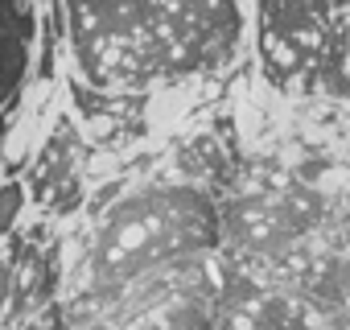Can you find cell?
I'll list each match as a JSON object with an SVG mask.
<instances>
[{
  "instance_id": "obj_9",
  "label": "cell",
  "mask_w": 350,
  "mask_h": 330,
  "mask_svg": "<svg viewBox=\"0 0 350 330\" xmlns=\"http://www.w3.org/2000/svg\"><path fill=\"white\" fill-rule=\"evenodd\" d=\"M25 207H29V190H25L21 178H5V182H0V248L17 236Z\"/></svg>"
},
{
  "instance_id": "obj_3",
  "label": "cell",
  "mask_w": 350,
  "mask_h": 330,
  "mask_svg": "<svg viewBox=\"0 0 350 330\" xmlns=\"http://www.w3.org/2000/svg\"><path fill=\"white\" fill-rule=\"evenodd\" d=\"M338 17L346 13H334L329 0H256V58L280 95L313 99V75Z\"/></svg>"
},
{
  "instance_id": "obj_10",
  "label": "cell",
  "mask_w": 350,
  "mask_h": 330,
  "mask_svg": "<svg viewBox=\"0 0 350 330\" xmlns=\"http://www.w3.org/2000/svg\"><path fill=\"white\" fill-rule=\"evenodd\" d=\"M17 244L13 240L9 248H0V326L9 318V301H13V272H17Z\"/></svg>"
},
{
  "instance_id": "obj_4",
  "label": "cell",
  "mask_w": 350,
  "mask_h": 330,
  "mask_svg": "<svg viewBox=\"0 0 350 330\" xmlns=\"http://www.w3.org/2000/svg\"><path fill=\"white\" fill-rule=\"evenodd\" d=\"M219 215H223V244L239 256V264L284 260L293 248H301L317 231L321 194L260 186V190H247L223 203Z\"/></svg>"
},
{
  "instance_id": "obj_1",
  "label": "cell",
  "mask_w": 350,
  "mask_h": 330,
  "mask_svg": "<svg viewBox=\"0 0 350 330\" xmlns=\"http://www.w3.org/2000/svg\"><path fill=\"white\" fill-rule=\"evenodd\" d=\"M58 9L79 79L124 99L223 75L252 25L247 0H58Z\"/></svg>"
},
{
  "instance_id": "obj_8",
  "label": "cell",
  "mask_w": 350,
  "mask_h": 330,
  "mask_svg": "<svg viewBox=\"0 0 350 330\" xmlns=\"http://www.w3.org/2000/svg\"><path fill=\"white\" fill-rule=\"evenodd\" d=\"M38 25H42L38 0H0V112L21 95L29 79Z\"/></svg>"
},
{
  "instance_id": "obj_2",
  "label": "cell",
  "mask_w": 350,
  "mask_h": 330,
  "mask_svg": "<svg viewBox=\"0 0 350 330\" xmlns=\"http://www.w3.org/2000/svg\"><path fill=\"white\" fill-rule=\"evenodd\" d=\"M223 248V215L206 186L152 182L116 199L91 219V236L70 264L66 326L99 322L132 285L206 260Z\"/></svg>"
},
{
  "instance_id": "obj_11",
  "label": "cell",
  "mask_w": 350,
  "mask_h": 330,
  "mask_svg": "<svg viewBox=\"0 0 350 330\" xmlns=\"http://www.w3.org/2000/svg\"><path fill=\"white\" fill-rule=\"evenodd\" d=\"M21 330H66V309H62V305H46V309L33 314Z\"/></svg>"
},
{
  "instance_id": "obj_7",
  "label": "cell",
  "mask_w": 350,
  "mask_h": 330,
  "mask_svg": "<svg viewBox=\"0 0 350 330\" xmlns=\"http://www.w3.org/2000/svg\"><path fill=\"white\" fill-rule=\"evenodd\" d=\"M219 272H223V264L202 260L182 289H173L169 297L136 309L132 318H124L111 330H215L211 326V297L219 289ZM95 330H103V326H95Z\"/></svg>"
},
{
  "instance_id": "obj_6",
  "label": "cell",
  "mask_w": 350,
  "mask_h": 330,
  "mask_svg": "<svg viewBox=\"0 0 350 330\" xmlns=\"http://www.w3.org/2000/svg\"><path fill=\"white\" fill-rule=\"evenodd\" d=\"M215 330H301L297 301L252 277L247 268H223L219 289L211 297Z\"/></svg>"
},
{
  "instance_id": "obj_5",
  "label": "cell",
  "mask_w": 350,
  "mask_h": 330,
  "mask_svg": "<svg viewBox=\"0 0 350 330\" xmlns=\"http://www.w3.org/2000/svg\"><path fill=\"white\" fill-rule=\"evenodd\" d=\"M87 140L79 136V128L62 116L54 124V132L42 140L38 157H33V170H29V203H42L50 215H70L83 203L87 190Z\"/></svg>"
}]
</instances>
